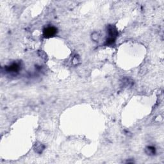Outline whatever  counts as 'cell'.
<instances>
[{"mask_svg":"<svg viewBox=\"0 0 164 164\" xmlns=\"http://www.w3.org/2000/svg\"><path fill=\"white\" fill-rule=\"evenodd\" d=\"M57 29L53 26H49L43 30V35L45 38H50L56 35Z\"/></svg>","mask_w":164,"mask_h":164,"instance_id":"obj_2","label":"cell"},{"mask_svg":"<svg viewBox=\"0 0 164 164\" xmlns=\"http://www.w3.org/2000/svg\"><path fill=\"white\" fill-rule=\"evenodd\" d=\"M117 36V31L114 26H109L108 28V37L107 39V44H113Z\"/></svg>","mask_w":164,"mask_h":164,"instance_id":"obj_1","label":"cell"},{"mask_svg":"<svg viewBox=\"0 0 164 164\" xmlns=\"http://www.w3.org/2000/svg\"><path fill=\"white\" fill-rule=\"evenodd\" d=\"M44 146L41 144L37 145L35 147V151L37 153H41L42 152V151L44 150Z\"/></svg>","mask_w":164,"mask_h":164,"instance_id":"obj_5","label":"cell"},{"mask_svg":"<svg viewBox=\"0 0 164 164\" xmlns=\"http://www.w3.org/2000/svg\"><path fill=\"white\" fill-rule=\"evenodd\" d=\"M21 66L19 63H13L7 67V71L11 73H17L21 69Z\"/></svg>","mask_w":164,"mask_h":164,"instance_id":"obj_3","label":"cell"},{"mask_svg":"<svg viewBox=\"0 0 164 164\" xmlns=\"http://www.w3.org/2000/svg\"><path fill=\"white\" fill-rule=\"evenodd\" d=\"M146 152L148 155L153 156V155H155L156 149H155V147H153V146H148L146 147Z\"/></svg>","mask_w":164,"mask_h":164,"instance_id":"obj_4","label":"cell"}]
</instances>
